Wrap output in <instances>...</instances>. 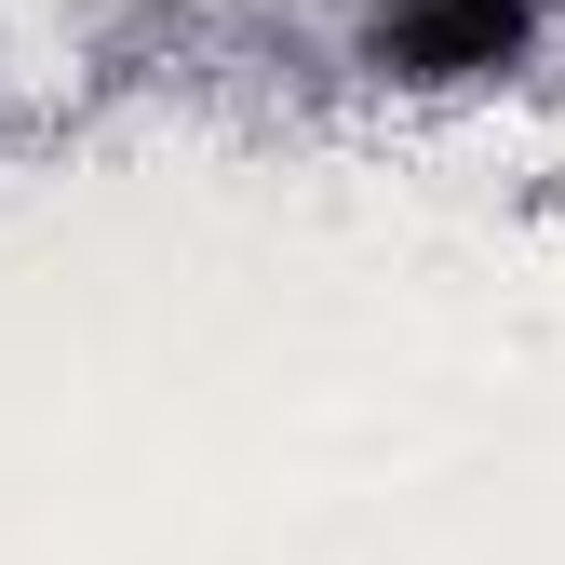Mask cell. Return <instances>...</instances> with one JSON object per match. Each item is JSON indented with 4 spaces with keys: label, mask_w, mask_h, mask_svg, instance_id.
Listing matches in <instances>:
<instances>
[{
    "label": "cell",
    "mask_w": 565,
    "mask_h": 565,
    "mask_svg": "<svg viewBox=\"0 0 565 565\" xmlns=\"http://www.w3.org/2000/svg\"><path fill=\"white\" fill-rule=\"evenodd\" d=\"M565 0H364L350 28V82L404 95V108H458V95H499L552 54Z\"/></svg>",
    "instance_id": "6da1fadb"
}]
</instances>
